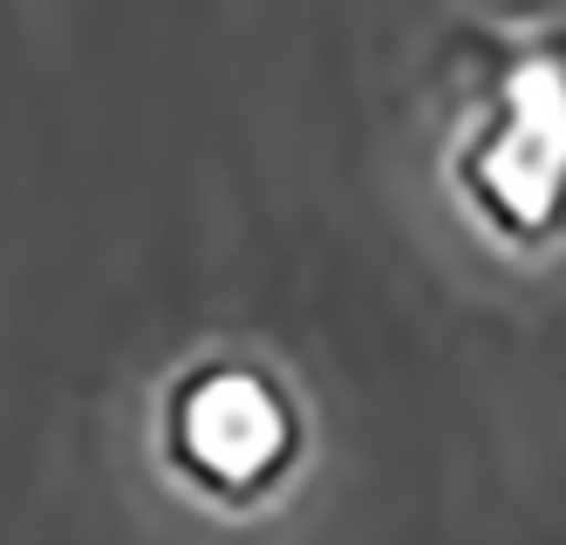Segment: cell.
Here are the masks:
<instances>
[{"label": "cell", "mask_w": 566, "mask_h": 545, "mask_svg": "<svg viewBox=\"0 0 566 545\" xmlns=\"http://www.w3.org/2000/svg\"><path fill=\"white\" fill-rule=\"evenodd\" d=\"M451 69V185L505 245L566 239V14H464Z\"/></svg>", "instance_id": "obj_1"}, {"label": "cell", "mask_w": 566, "mask_h": 545, "mask_svg": "<svg viewBox=\"0 0 566 545\" xmlns=\"http://www.w3.org/2000/svg\"><path fill=\"white\" fill-rule=\"evenodd\" d=\"M301 396L287 375L260 355H198L171 375L165 402H157V443H165L171 471L191 478L212 497H260L294 471L301 457Z\"/></svg>", "instance_id": "obj_2"}]
</instances>
